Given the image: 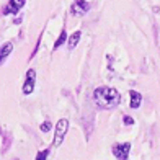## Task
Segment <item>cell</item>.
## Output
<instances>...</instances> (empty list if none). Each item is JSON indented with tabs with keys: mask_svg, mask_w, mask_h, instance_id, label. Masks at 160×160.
Returning a JSON list of instances; mask_svg holds the SVG:
<instances>
[{
	"mask_svg": "<svg viewBox=\"0 0 160 160\" xmlns=\"http://www.w3.org/2000/svg\"><path fill=\"white\" fill-rule=\"evenodd\" d=\"M39 42H41V36H39V38H38V42H36V46H34V51H33V52H31V57H34V54L38 52V49H39Z\"/></svg>",
	"mask_w": 160,
	"mask_h": 160,
	"instance_id": "cell-14",
	"label": "cell"
},
{
	"mask_svg": "<svg viewBox=\"0 0 160 160\" xmlns=\"http://www.w3.org/2000/svg\"><path fill=\"white\" fill-rule=\"evenodd\" d=\"M65 41H67V31L62 30V31H61V34H59V38H57V39H56V42H54V51H56L57 48H61Z\"/></svg>",
	"mask_w": 160,
	"mask_h": 160,
	"instance_id": "cell-10",
	"label": "cell"
},
{
	"mask_svg": "<svg viewBox=\"0 0 160 160\" xmlns=\"http://www.w3.org/2000/svg\"><path fill=\"white\" fill-rule=\"evenodd\" d=\"M93 101L97 103V106L103 108V110H113L119 105L121 95L113 87H100L93 92Z\"/></svg>",
	"mask_w": 160,
	"mask_h": 160,
	"instance_id": "cell-1",
	"label": "cell"
},
{
	"mask_svg": "<svg viewBox=\"0 0 160 160\" xmlns=\"http://www.w3.org/2000/svg\"><path fill=\"white\" fill-rule=\"evenodd\" d=\"M12 51H13V44H12V42H5V46H2V49H0V65H2L3 61L10 56Z\"/></svg>",
	"mask_w": 160,
	"mask_h": 160,
	"instance_id": "cell-9",
	"label": "cell"
},
{
	"mask_svg": "<svg viewBox=\"0 0 160 160\" xmlns=\"http://www.w3.org/2000/svg\"><path fill=\"white\" fill-rule=\"evenodd\" d=\"M129 150H131V144H129V142L113 145V155L118 158V160H128Z\"/></svg>",
	"mask_w": 160,
	"mask_h": 160,
	"instance_id": "cell-3",
	"label": "cell"
},
{
	"mask_svg": "<svg viewBox=\"0 0 160 160\" xmlns=\"http://www.w3.org/2000/svg\"><path fill=\"white\" fill-rule=\"evenodd\" d=\"M51 128H52V124H51L49 121H44V122L41 124V131H42V132H48V131H51Z\"/></svg>",
	"mask_w": 160,
	"mask_h": 160,
	"instance_id": "cell-12",
	"label": "cell"
},
{
	"mask_svg": "<svg viewBox=\"0 0 160 160\" xmlns=\"http://www.w3.org/2000/svg\"><path fill=\"white\" fill-rule=\"evenodd\" d=\"M129 97H131V108H132V110H136V108L141 106V103H142V95H141L139 92L131 90V92H129Z\"/></svg>",
	"mask_w": 160,
	"mask_h": 160,
	"instance_id": "cell-7",
	"label": "cell"
},
{
	"mask_svg": "<svg viewBox=\"0 0 160 160\" xmlns=\"http://www.w3.org/2000/svg\"><path fill=\"white\" fill-rule=\"evenodd\" d=\"M34 83H36V70L30 69L26 72V80H25V85H23V93L25 95H31L33 90H34Z\"/></svg>",
	"mask_w": 160,
	"mask_h": 160,
	"instance_id": "cell-5",
	"label": "cell"
},
{
	"mask_svg": "<svg viewBox=\"0 0 160 160\" xmlns=\"http://www.w3.org/2000/svg\"><path fill=\"white\" fill-rule=\"evenodd\" d=\"M13 160H20V158H13Z\"/></svg>",
	"mask_w": 160,
	"mask_h": 160,
	"instance_id": "cell-15",
	"label": "cell"
},
{
	"mask_svg": "<svg viewBox=\"0 0 160 160\" xmlns=\"http://www.w3.org/2000/svg\"><path fill=\"white\" fill-rule=\"evenodd\" d=\"M25 7V0H8V3L3 7V15H15Z\"/></svg>",
	"mask_w": 160,
	"mask_h": 160,
	"instance_id": "cell-4",
	"label": "cell"
},
{
	"mask_svg": "<svg viewBox=\"0 0 160 160\" xmlns=\"http://www.w3.org/2000/svg\"><path fill=\"white\" fill-rule=\"evenodd\" d=\"M48 155H49V152H48V150H39L34 160H48Z\"/></svg>",
	"mask_w": 160,
	"mask_h": 160,
	"instance_id": "cell-11",
	"label": "cell"
},
{
	"mask_svg": "<svg viewBox=\"0 0 160 160\" xmlns=\"http://www.w3.org/2000/svg\"><path fill=\"white\" fill-rule=\"evenodd\" d=\"M122 121H124V124H128V126H131V124H134V119L131 118V116H124V118H122Z\"/></svg>",
	"mask_w": 160,
	"mask_h": 160,
	"instance_id": "cell-13",
	"label": "cell"
},
{
	"mask_svg": "<svg viewBox=\"0 0 160 160\" xmlns=\"http://www.w3.org/2000/svg\"><path fill=\"white\" fill-rule=\"evenodd\" d=\"M67 131H69V121L67 119H59L57 121V124L54 128V142H52L54 147H59V145L64 142Z\"/></svg>",
	"mask_w": 160,
	"mask_h": 160,
	"instance_id": "cell-2",
	"label": "cell"
},
{
	"mask_svg": "<svg viewBox=\"0 0 160 160\" xmlns=\"http://www.w3.org/2000/svg\"><path fill=\"white\" fill-rule=\"evenodd\" d=\"M90 10V3L87 0H74V5H72V13L74 15H83Z\"/></svg>",
	"mask_w": 160,
	"mask_h": 160,
	"instance_id": "cell-6",
	"label": "cell"
},
{
	"mask_svg": "<svg viewBox=\"0 0 160 160\" xmlns=\"http://www.w3.org/2000/svg\"><path fill=\"white\" fill-rule=\"evenodd\" d=\"M80 36H82V33L80 31H74L69 38H67V48L72 51V49H75L77 44H78V41H80Z\"/></svg>",
	"mask_w": 160,
	"mask_h": 160,
	"instance_id": "cell-8",
	"label": "cell"
}]
</instances>
